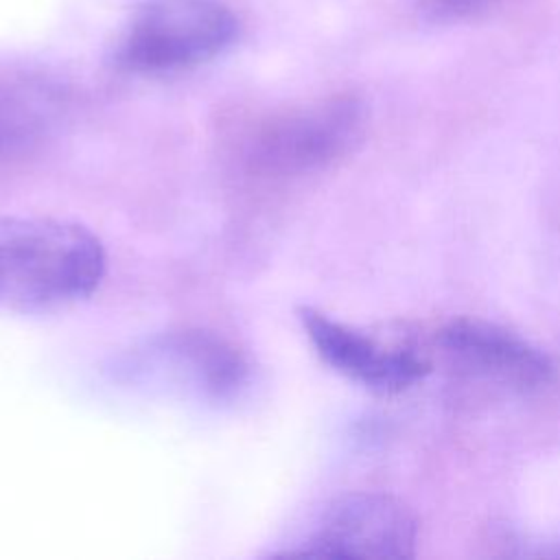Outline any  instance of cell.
I'll return each mask as SVG.
<instances>
[{
  "label": "cell",
  "mask_w": 560,
  "mask_h": 560,
  "mask_svg": "<svg viewBox=\"0 0 560 560\" xmlns=\"http://www.w3.org/2000/svg\"><path fill=\"white\" fill-rule=\"evenodd\" d=\"M107 254L85 225L57 217H0V306L52 311L90 298Z\"/></svg>",
  "instance_id": "obj_1"
},
{
  "label": "cell",
  "mask_w": 560,
  "mask_h": 560,
  "mask_svg": "<svg viewBox=\"0 0 560 560\" xmlns=\"http://www.w3.org/2000/svg\"><path fill=\"white\" fill-rule=\"evenodd\" d=\"M363 131L361 101L335 94L254 114L236 122L228 140L245 173L262 179H293L348 158Z\"/></svg>",
  "instance_id": "obj_2"
},
{
  "label": "cell",
  "mask_w": 560,
  "mask_h": 560,
  "mask_svg": "<svg viewBox=\"0 0 560 560\" xmlns=\"http://www.w3.org/2000/svg\"><path fill=\"white\" fill-rule=\"evenodd\" d=\"M241 20L225 0H140L122 22L112 61L131 74L199 68L234 46Z\"/></svg>",
  "instance_id": "obj_3"
},
{
  "label": "cell",
  "mask_w": 560,
  "mask_h": 560,
  "mask_svg": "<svg viewBox=\"0 0 560 560\" xmlns=\"http://www.w3.org/2000/svg\"><path fill=\"white\" fill-rule=\"evenodd\" d=\"M435 343L448 365L464 376L510 392L540 394L558 381V365L547 352L483 319H451L435 332Z\"/></svg>",
  "instance_id": "obj_4"
},
{
  "label": "cell",
  "mask_w": 560,
  "mask_h": 560,
  "mask_svg": "<svg viewBox=\"0 0 560 560\" xmlns=\"http://www.w3.org/2000/svg\"><path fill=\"white\" fill-rule=\"evenodd\" d=\"M418 518L400 499L383 492L346 494L330 503L298 553L306 556H416Z\"/></svg>",
  "instance_id": "obj_5"
},
{
  "label": "cell",
  "mask_w": 560,
  "mask_h": 560,
  "mask_svg": "<svg viewBox=\"0 0 560 560\" xmlns=\"http://www.w3.org/2000/svg\"><path fill=\"white\" fill-rule=\"evenodd\" d=\"M298 319L326 365L372 392H402L431 370V363L411 348L389 346L315 306H300Z\"/></svg>",
  "instance_id": "obj_6"
},
{
  "label": "cell",
  "mask_w": 560,
  "mask_h": 560,
  "mask_svg": "<svg viewBox=\"0 0 560 560\" xmlns=\"http://www.w3.org/2000/svg\"><path fill=\"white\" fill-rule=\"evenodd\" d=\"M68 109L66 88L24 68L0 70V164L37 151L52 138Z\"/></svg>",
  "instance_id": "obj_7"
},
{
  "label": "cell",
  "mask_w": 560,
  "mask_h": 560,
  "mask_svg": "<svg viewBox=\"0 0 560 560\" xmlns=\"http://www.w3.org/2000/svg\"><path fill=\"white\" fill-rule=\"evenodd\" d=\"M179 368L197 381L203 392L223 398L234 394L247 378L243 352L228 339L208 330H182L166 339Z\"/></svg>",
  "instance_id": "obj_8"
},
{
  "label": "cell",
  "mask_w": 560,
  "mask_h": 560,
  "mask_svg": "<svg viewBox=\"0 0 560 560\" xmlns=\"http://www.w3.org/2000/svg\"><path fill=\"white\" fill-rule=\"evenodd\" d=\"M494 0H431V13L438 18H462Z\"/></svg>",
  "instance_id": "obj_9"
}]
</instances>
